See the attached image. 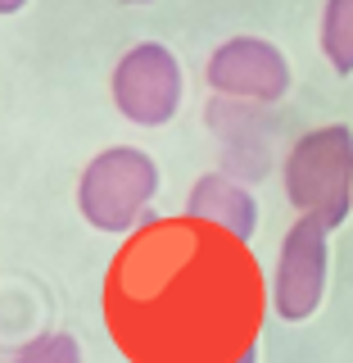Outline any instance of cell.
I'll list each match as a JSON object with an SVG mask.
<instances>
[{
	"instance_id": "6da1fadb",
	"label": "cell",
	"mask_w": 353,
	"mask_h": 363,
	"mask_svg": "<svg viewBox=\"0 0 353 363\" xmlns=\"http://www.w3.org/2000/svg\"><path fill=\"white\" fill-rule=\"evenodd\" d=\"M272 304L245 241L195 218H154L105 277V327L132 363H236Z\"/></svg>"
},
{
	"instance_id": "7a4b0ae2",
	"label": "cell",
	"mask_w": 353,
	"mask_h": 363,
	"mask_svg": "<svg viewBox=\"0 0 353 363\" xmlns=\"http://www.w3.org/2000/svg\"><path fill=\"white\" fill-rule=\"evenodd\" d=\"M286 200L299 218L340 227L353 209V132L345 123L303 132L286 155Z\"/></svg>"
},
{
	"instance_id": "3957f363",
	"label": "cell",
	"mask_w": 353,
	"mask_h": 363,
	"mask_svg": "<svg viewBox=\"0 0 353 363\" xmlns=\"http://www.w3.org/2000/svg\"><path fill=\"white\" fill-rule=\"evenodd\" d=\"M158 196V164L136 145H109L82 168L77 209L96 232H136L145 209Z\"/></svg>"
},
{
	"instance_id": "277c9868",
	"label": "cell",
	"mask_w": 353,
	"mask_h": 363,
	"mask_svg": "<svg viewBox=\"0 0 353 363\" xmlns=\"http://www.w3.org/2000/svg\"><path fill=\"white\" fill-rule=\"evenodd\" d=\"M113 105L136 128H163L181 109V64L163 41H141L113 68Z\"/></svg>"
},
{
	"instance_id": "5b68a950",
	"label": "cell",
	"mask_w": 353,
	"mask_h": 363,
	"mask_svg": "<svg viewBox=\"0 0 353 363\" xmlns=\"http://www.w3.org/2000/svg\"><path fill=\"white\" fill-rule=\"evenodd\" d=\"M209 77L218 100H241V105H277L290 91V64L263 37H231L209 55Z\"/></svg>"
},
{
	"instance_id": "8992f818",
	"label": "cell",
	"mask_w": 353,
	"mask_h": 363,
	"mask_svg": "<svg viewBox=\"0 0 353 363\" xmlns=\"http://www.w3.org/2000/svg\"><path fill=\"white\" fill-rule=\"evenodd\" d=\"M326 236L331 227L317 218H294L272 272V309L286 323H303L317 313L326 295Z\"/></svg>"
},
{
	"instance_id": "52a82bcc",
	"label": "cell",
	"mask_w": 353,
	"mask_h": 363,
	"mask_svg": "<svg viewBox=\"0 0 353 363\" xmlns=\"http://www.w3.org/2000/svg\"><path fill=\"white\" fill-rule=\"evenodd\" d=\"M186 218L218 227V232L249 245V236L258 227V204L249 196V186H241L231 173H204L186 196Z\"/></svg>"
},
{
	"instance_id": "ba28073f",
	"label": "cell",
	"mask_w": 353,
	"mask_h": 363,
	"mask_svg": "<svg viewBox=\"0 0 353 363\" xmlns=\"http://www.w3.org/2000/svg\"><path fill=\"white\" fill-rule=\"evenodd\" d=\"M322 55L340 77L353 73V0H326V9H322Z\"/></svg>"
},
{
	"instance_id": "9c48e42d",
	"label": "cell",
	"mask_w": 353,
	"mask_h": 363,
	"mask_svg": "<svg viewBox=\"0 0 353 363\" xmlns=\"http://www.w3.org/2000/svg\"><path fill=\"white\" fill-rule=\"evenodd\" d=\"M14 363H82V345L68 332H45L14 354Z\"/></svg>"
},
{
	"instance_id": "30bf717a",
	"label": "cell",
	"mask_w": 353,
	"mask_h": 363,
	"mask_svg": "<svg viewBox=\"0 0 353 363\" xmlns=\"http://www.w3.org/2000/svg\"><path fill=\"white\" fill-rule=\"evenodd\" d=\"M23 5H28V0H0V14H18Z\"/></svg>"
},
{
	"instance_id": "8fae6325",
	"label": "cell",
	"mask_w": 353,
	"mask_h": 363,
	"mask_svg": "<svg viewBox=\"0 0 353 363\" xmlns=\"http://www.w3.org/2000/svg\"><path fill=\"white\" fill-rule=\"evenodd\" d=\"M236 363H258V350H254V354H245V359H236Z\"/></svg>"
},
{
	"instance_id": "7c38bea8",
	"label": "cell",
	"mask_w": 353,
	"mask_h": 363,
	"mask_svg": "<svg viewBox=\"0 0 353 363\" xmlns=\"http://www.w3.org/2000/svg\"><path fill=\"white\" fill-rule=\"evenodd\" d=\"M127 5H150V0H127Z\"/></svg>"
}]
</instances>
